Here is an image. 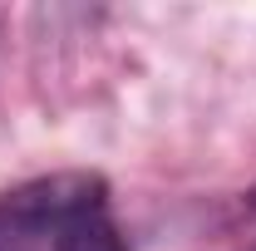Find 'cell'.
Listing matches in <instances>:
<instances>
[{"instance_id":"obj_1","label":"cell","mask_w":256,"mask_h":251,"mask_svg":"<svg viewBox=\"0 0 256 251\" xmlns=\"http://www.w3.org/2000/svg\"><path fill=\"white\" fill-rule=\"evenodd\" d=\"M94 207H108L98 172H50L0 197V251H25L54 242L64 226Z\"/></svg>"},{"instance_id":"obj_2","label":"cell","mask_w":256,"mask_h":251,"mask_svg":"<svg viewBox=\"0 0 256 251\" xmlns=\"http://www.w3.org/2000/svg\"><path fill=\"white\" fill-rule=\"evenodd\" d=\"M50 246L54 251H128V242H124V232L114 226L108 207H94V212L74 217Z\"/></svg>"},{"instance_id":"obj_3","label":"cell","mask_w":256,"mask_h":251,"mask_svg":"<svg viewBox=\"0 0 256 251\" xmlns=\"http://www.w3.org/2000/svg\"><path fill=\"white\" fill-rule=\"evenodd\" d=\"M246 207H252V212H256V192H252V197H246Z\"/></svg>"}]
</instances>
